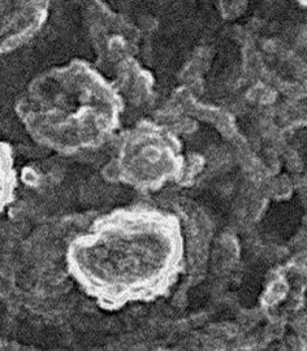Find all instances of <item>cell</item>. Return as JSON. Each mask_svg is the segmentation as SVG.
Segmentation results:
<instances>
[{
  "label": "cell",
  "mask_w": 307,
  "mask_h": 351,
  "mask_svg": "<svg viewBox=\"0 0 307 351\" xmlns=\"http://www.w3.org/2000/svg\"><path fill=\"white\" fill-rule=\"evenodd\" d=\"M181 263L179 222L147 208H119L96 217L65 251L73 281L108 311L163 296Z\"/></svg>",
  "instance_id": "cell-1"
},
{
  "label": "cell",
  "mask_w": 307,
  "mask_h": 351,
  "mask_svg": "<svg viewBox=\"0 0 307 351\" xmlns=\"http://www.w3.org/2000/svg\"><path fill=\"white\" fill-rule=\"evenodd\" d=\"M123 111L117 89L82 59L38 73L15 103L32 141L61 156L99 150L115 134Z\"/></svg>",
  "instance_id": "cell-2"
},
{
  "label": "cell",
  "mask_w": 307,
  "mask_h": 351,
  "mask_svg": "<svg viewBox=\"0 0 307 351\" xmlns=\"http://www.w3.org/2000/svg\"><path fill=\"white\" fill-rule=\"evenodd\" d=\"M51 0H0V55L29 43L46 24Z\"/></svg>",
  "instance_id": "cell-4"
},
{
  "label": "cell",
  "mask_w": 307,
  "mask_h": 351,
  "mask_svg": "<svg viewBox=\"0 0 307 351\" xmlns=\"http://www.w3.org/2000/svg\"><path fill=\"white\" fill-rule=\"evenodd\" d=\"M18 186V172L11 145L0 141V215L11 205Z\"/></svg>",
  "instance_id": "cell-5"
},
{
  "label": "cell",
  "mask_w": 307,
  "mask_h": 351,
  "mask_svg": "<svg viewBox=\"0 0 307 351\" xmlns=\"http://www.w3.org/2000/svg\"><path fill=\"white\" fill-rule=\"evenodd\" d=\"M183 162L177 139L152 123H141L121 135L116 158L104 176L140 190H156L182 176Z\"/></svg>",
  "instance_id": "cell-3"
}]
</instances>
